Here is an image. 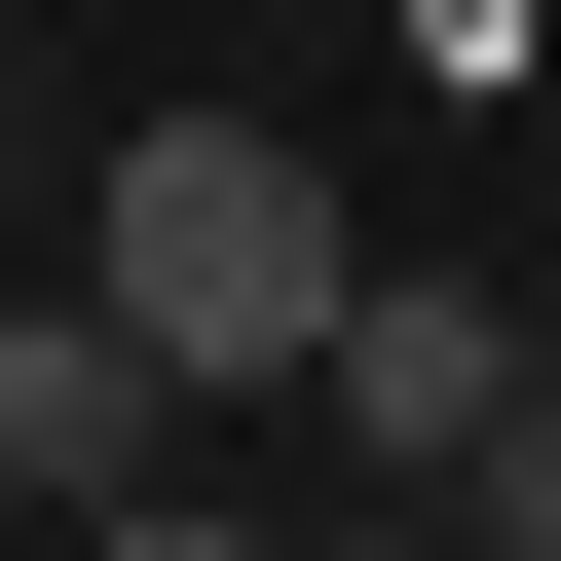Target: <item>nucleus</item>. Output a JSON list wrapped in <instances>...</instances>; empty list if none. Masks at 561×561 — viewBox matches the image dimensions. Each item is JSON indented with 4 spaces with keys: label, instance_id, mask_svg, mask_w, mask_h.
I'll return each instance as SVG.
<instances>
[{
    "label": "nucleus",
    "instance_id": "f257e3e1",
    "mask_svg": "<svg viewBox=\"0 0 561 561\" xmlns=\"http://www.w3.org/2000/svg\"><path fill=\"white\" fill-rule=\"evenodd\" d=\"M76 300L150 375H300L337 337V187L262 150V113H150V150H76Z\"/></svg>",
    "mask_w": 561,
    "mask_h": 561
},
{
    "label": "nucleus",
    "instance_id": "f03ea898",
    "mask_svg": "<svg viewBox=\"0 0 561 561\" xmlns=\"http://www.w3.org/2000/svg\"><path fill=\"white\" fill-rule=\"evenodd\" d=\"M561 337L486 300V262H337V337H300V412H337V486H486V412H524Z\"/></svg>",
    "mask_w": 561,
    "mask_h": 561
},
{
    "label": "nucleus",
    "instance_id": "7ed1b4c3",
    "mask_svg": "<svg viewBox=\"0 0 561 561\" xmlns=\"http://www.w3.org/2000/svg\"><path fill=\"white\" fill-rule=\"evenodd\" d=\"M150 449H187V375H150L113 300H0V486H38V524H113Z\"/></svg>",
    "mask_w": 561,
    "mask_h": 561
},
{
    "label": "nucleus",
    "instance_id": "20e7f679",
    "mask_svg": "<svg viewBox=\"0 0 561 561\" xmlns=\"http://www.w3.org/2000/svg\"><path fill=\"white\" fill-rule=\"evenodd\" d=\"M449 524H486V561H561V375L486 412V486H449Z\"/></svg>",
    "mask_w": 561,
    "mask_h": 561
},
{
    "label": "nucleus",
    "instance_id": "39448f33",
    "mask_svg": "<svg viewBox=\"0 0 561 561\" xmlns=\"http://www.w3.org/2000/svg\"><path fill=\"white\" fill-rule=\"evenodd\" d=\"M375 38H412V76H449V113H486V76H524V38H561V0H375Z\"/></svg>",
    "mask_w": 561,
    "mask_h": 561
},
{
    "label": "nucleus",
    "instance_id": "423d86ee",
    "mask_svg": "<svg viewBox=\"0 0 561 561\" xmlns=\"http://www.w3.org/2000/svg\"><path fill=\"white\" fill-rule=\"evenodd\" d=\"M76 561H262V524H225V486H187V449H150V486H113V524H76Z\"/></svg>",
    "mask_w": 561,
    "mask_h": 561
},
{
    "label": "nucleus",
    "instance_id": "0eeeda50",
    "mask_svg": "<svg viewBox=\"0 0 561 561\" xmlns=\"http://www.w3.org/2000/svg\"><path fill=\"white\" fill-rule=\"evenodd\" d=\"M337 561H486V524H449V486H337Z\"/></svg>",
    "mask_w": 561,
    "mask_h": 561
},
{
    "label": "nucleus",
    "instance_id": "6e6552de",
    "mask_svg": "<svg viewBox=\"0 0 561 561\" xmlns=\"http://www.w3.org/2000/svg\"><path fill=\"white\" fill-rule=\"evenodd\" d=\"M0 187H38V76H0Z\"/></svg>",
    "mask_w": 561,
    "mask_h": 561
},
{
    "label": "nucleus",
    "instance_id": "1a4fd4ad",
    "mask_svg": "<svg viewBox=\"0 0 561 561\" xmlns=\"http://www.w3.org/2000/svg\"><path fill=\"white\" fill-rule=\"evenodd\" d=\"M524 337H561V262H524Z\"/></svg>",
    "mask_w": 561,
    "mask_h": 561
}]
</instances>
